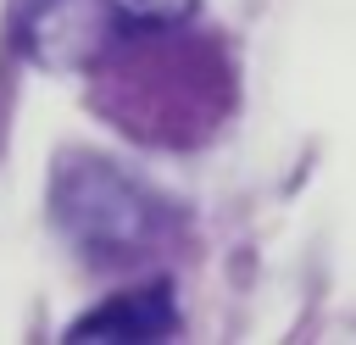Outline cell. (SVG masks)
<instances>
[{
  "instance_id": "obj_1",
  "label": "cell",
  "mask_w": 356,
  "mask_h": 345,
  "mask_svg": "<svg viewBox=\"0 0 356 345\" xmlns=\"http://www.w3.org/2000/svg\"><path fill=\"white\" fill-rule=\"evenodd\" d=\"M56 217L78 239V250H89V256L139 250L150 239V228H156V211H150L145 189H134L106 161H83V167L61 172V184H56Z\"/></svg>"
},
{
  "instance_id": "obj_2",
  "label": "cell",
  "mask_w": 356,
  "mask_h": 345,
  "mask_svg": "<svg viewBox=\"0 0 356 345\" xmlns=\"http://www.w3.org/2000/svg\"><path fill=\"white\" fill-rule=\"evenodd\" d=\"M195 11V0H39V50L50 56L56 45H89L100 22L117 33H161L178 28Z\"/></svg>"
},
{
  "instance_id": "obj_3",
  "label": "cell",
  "mask_w": 356,
  "mask_h": 345,
  "mask_svg": "<svg viewBox=\"0 0 356 345\" xmlns=\"http://www.w3.org/2000/svg\"><path fill=\"white\" fill-rule=\"evenodd\" d=\"M178 328V300L167 284H139V289H122L111 300H100L89 317H78L67 328V339H167Z\"/></svg>"
}]
</instances>
